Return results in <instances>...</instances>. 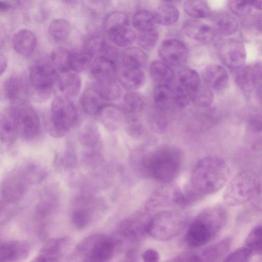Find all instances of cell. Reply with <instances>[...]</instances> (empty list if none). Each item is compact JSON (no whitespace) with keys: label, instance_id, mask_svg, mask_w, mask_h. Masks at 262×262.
Wrapping results in <instances>:
<instances>
[{"label":"cell","instance_id":"cell-1","mask_svg":"<svg viewBox=\"0 0 262 262\" xmlns=\"http://www.w3.org/2000/svg\"><path fill=\"white\" fill-rule=\"evenodd\" d=\"M228 221L225 208L215 205L201 211L188 226L185 241L191 248H199L213 239L224 228Z\"/></svg>","mask_w":262,"mask_h":262},{"label":"cell","instance_id":"cell-2","mask_svg":"<svg viewBox=\"0 0 262 262\" xmlns=\"http://www.w3.org/2000/svg\"><path fill=\"white\" fill-rule=\"evenodd\" d=\"M230 169L222 159L215 156L199 160L193 168L191 186L203 197L222 189L228 182Z\"/></svg>","mask_w":262,"mask_h":262},{"label":"cell","instance_id":"cell-3","mask_svg":"<svg viewBox=\"0 0 262 262\" xmlns=\"http://www.w3.org/2000/svg\"><path fill=\"white\" fill-rule=\"evenodd\" d=\"M182 155L177 147L164 145L144 156L141 166L155 181L170 184L178 176L182 165Z\"/></svg>","mask_w":262,"mask_h":262},{"label":"cell","instance_id":"cell-4","mask_svg":"<svg viewBox=\"0 0 262 262\" xmlns=\"http://www.w3.org/2000/svg\"><path fill=\"white\" fill-rule=\"evenodd\" d=\"M43 174L41 168L33 163L20 164L3 178L0 184V197L9 203L17 204L29 186L39 181Z\"/></svg>","mask_w":262,"mask_h":262},{"label":"cell","instance_id":"cell-5","mask_svg":"<svg viewBox=\"0 0 262 262\" xmlns=\"http://www.w3.org/2000/svg\"><path fill=\"white\" fill-rule=\"evenodd\" d=\"M261 188V179L256 172L243 171L230 182L224 192V200L229 206H239L257 197Z\"/></svg>","mask_w":262,"mask_h":262},{"label":"cell","instance_id":"cell-6","mask_svg":"<svg viewBox=\"0 0 262 262\" xmlns=\"http://www.w3.org/2000/svg\"><path fill=\"white\" fill-rule=\"evenodd\" d=\"M187 217L174 210L159 211L150 216L147 234L160 241H168L181 233L187 225Z\"/></svg>","mask_w":262,"mask_h":262},{"label":"cell","instance_id":"cell-7","mask_svg":"<svg viewBox=\"0 0 262 262\" xmlns=\"http://www.w3.org/2000/svg\"><path fill=\"white\" fill-rule=\"evenodd\" d=\"M119 240L103 234H94L80 241L75 254L81 262H108L113 257Z\"/></svg>","mask_w":262,"mask_h":262},{"label":"cell","instance_id":"cell-8","mask_svg":"<svg viewBox=\"0 0 262 262\" xmlns=\"http://www.w3.org/2000/svg\"><path fill=\"white\" fill-rule=\"evenodd\" d=\"M78 119L76 108L70 99L57 96L51 104L48 132L54 138L62 137L75 125Z\"/></svg>","mask_w":262,"mask_h":262},{"label":"cell","instance_id":"cell-9","mask_svg":"<svg viewBox=\"0 0 262 262\" xmlns=\"http://www.w3.org/2000/svg\"><path fill=\"white\" fill-rule=\"evenodd\" d=\"M57 77L56 70L47 61H37L30 67L29 80L40 100H46L50 97Z\"/></svg>","mask_w":262,"mask_h":262},{"label":"cell","instance_id":"cell-10","mask_svg":"<svg viewBox=\"0 0 262 262\" xmlns=\"http://www.w3.org/2000/svg\"><path fill=\"white\" fill-rule=\"evenodd\" d=\"M16 109L18 136L32 140L40 134L39 118L34 108L25 102L13 103Z\"/></svg>","mask_w":262,"mask_h":262},{"label":"cell","instance_id":"cell-11","mask_svg":"<svg viewBox=\"0 0 262 262\" xmlns=\"http://www.w3.org/2000/svg\"><path fill=\"white\" fill-rule=\"evenodd\" d=\"M217 54L220 60L227 67L238 69L246 60V52L243 42L233 38L223 39L216 44Z\"/></svg>","mask_w":262,"mask_h":262},{"label":"cell","instance_id":"cell-12","mask_svg":"<svg viewBox=\"0 0 262 262\" xmlns=\"http://www.w3.org/2000/svg\"><path fill=\"white\" fill-rule=\"evenodd\" d=\"M150 216L149 213L145 211L126 217L119 226V235L132 242L142 241L147 234V226Z\"/></svg>","mask_w":262,"mask_h":262},{"label":"cell","instance_id":"cell-13","mask_svg":"<svg viewBox=\"0 0 262 262\" xmlns=\"http://www.w3.org/2000/svg\"><path fill=\"white\" fill-rule=\"evenodd\" d=\"M159 55L163 62L169 66L178 67L186 61L188 51L187 47L181 40L168 39L161 43Z\"/></svg>","mask_w":262,"mask_h":262},{"label":"cell","instance_id":"cell-14","mask_svg":"<svg viewBox=\"0 0 262 262\" xmlns=\"http://www.w3.org/2000/svg\"><path fill=\"white\" fill-rule=\"evenodd\" d=\"M98 209V205L93 199L88 196L80 198L77 206L71 214L72 224L78 229L85 228L91 223Z\"/></svg>","mask_w":262,"mask_h":262},{"label":"cell","instance_id":"cell-15","mask_svg":"<svg viewBox=\"0 0 262 262\" xmlns=\"http://www.w3.org/2000/svg\"><path fill=\"white\" fill-rule=\"evenodd\" d=\"M18 136L16 109L12 104L0 111V141L6 145H11Z\"/></svg>","mask_w":262,"mask_h":262},{"label":"cell","instance_id":"cell-16","mask_svg":"<svg viewBox=\"0 0 262 262\" xmlns=\"http://www.w3.org/2000/svg\"><path fill=\"white\" fill-rule=\"evenodd\" d=\"M30 244L25 241L11 240L0 243V262H20L29 255Z\"/></svg>","mask_w":262,"mask_h":262},{"label":"cell","instance_id":"cell-17","mask_svg":"<svg viewBox=\"0 0 262 262\" xmlns=\"http://www.w3.org/2000/svg\"><path fill=\"white\" fill-rule=\"evenodd\" d=\"M237 70L235 77L237 85L245 93L253 92L261 81V63L243 66Z\"/></svg>","mask_w":262,"mask_h":262},{"label":"cell","instance_id":"cell-18","mask_svg":"<svg viewBox=\"0 0 262 262\" xmlns=\"http://www.w3.org/2000/svg\"><path fill=\"white\" fill-rule=\"evenodd\" d=\"M202 78L205 85L211 90H223L229 83V76L227 70L223 66L215 63L210 64L204 68Z\"/></svg>","mask_w":262,"mask_h":262},{"label":"cell","instance_id":"cell-19","mask_svg":"<svg viewBox=\"0 0 262 262\" xmlns=\"http://www.w3.org/2000/svg\"><path fill=\"white\" fill-rule=\"evenodd\" d=\"M183 30L189 38L204 43L210 42L214 36V30L211 26L195 19L185 21Z\"/></svg>","mask_w":262,"mask_h":262},{"label":"cell","instance_id":"cell-20","mask_svg":"<svg viewBox=\"0 0 262 262\" xmlns=\"http://www.w3.org/2000/svg\"><path fill=\"white\" fill-rule=\"evenodd\" d=\"M166 186L159 189L148 199L145 206V211L149 213L160 208L175 205V198L178 188Z\"/></svg>","mask_w":262,"mask_h":262},{"label":"cell","instance_id":"cell-21","mask_svg":"<svg viewBox=\"0 0 262 262\" xmlns=\"http://www.w3.org/2000/svg\"><path fill=\"white\" fill-rule=\"evenodd\" d=\"M116 70L115 61L103 56H98L91 64L90 74L97 82L112 80Z\"/></svg>","mask_w":262,"mask_h":262},{"label":"cell","instance_id":"cell-22","mask_svg":"<svg viewBox=\"0 0 262 262\" xmlns=\"http://www.w3.org/2000/svg\"><path fill=\"white\" fill-rule=\"evenodd\" d=\"M12 46L18 54L25 56L31 55L34 52L37 39L35 35L28 29H22L16 32L12 40Z\"/></svg>","mask_w":262,"mask_h":262},{"label":"cell","instance_id":"cell-23","mask_svg":"<svg viewBox=\"0 0 262 262\" xmlns=\"http://www.w3.org/2000/svg\"><path fill=\"white\" fill-rule=\"evenodd\" d=\"M105 102L94 86L86 89L80 99L82 110L86 114L91 116H97L106 104Z\"/></svg>","mask_w":262,"mask_h":262},{"label":"cell","instance_id":"cell-24","mask_svg":"<svg viewBox=\"0 0 262 262\" xmlns=\"http://www.w3.org/2000/svg\"><path fill=\"white\" fill-rule=\"evenodd\" d=\"M70 242L69 238L67 237L51 239L41 248L37 255L60 261L69 249Z\"/></svg>","mask_w":262,"mask_h":262},{"label":"cell","instance_id":"cell-25","mask_svg":"<svg viewBox=\"0 0 262 262\" xmlns=\"http://www.w3.org/2000/svg\"><path fill=\"white\" fill-rule=\"evenodd\" d=\"M104 127L110 132L118 130L124 119V113L116 106L106 104L98 114Z\"/></svg>","mask_w":262,"mask_h":262},{"label":"cell","instance_id":"cell-26","mask_svg":"<svg viewBox=\"0 0 262 262\" xmlns=\"http://www.w3.org/2000/svg\"><path fill=\"white\" fill-rule=\"evenodd\" d=\"M59 89L63 96L70 99L76 97L80 90L81 82L79 75L74 72L68 71L58 75Z\"/></svg>","mask_w":262,"mask_h":262},{"label":"cell","instance_id":"cell-27","mask_svg":"<svg viewBox=\"0 0 262 262\" xmlns=\"http://www.w3.org/2000/svg\"><path fill=\"white\" fill-rule=\"evenodd\" d=\"M118 79L125 89L134 91L144 85L145 77L141 69L121 67Z\"/></svg>","mask_w":262,"mask_h":262},{"label":"cell","instance_id":"cell-28","mask_svg":"<svg viewBox=\"0 0 262 262\" xmlns=\"http://www.w3.org/2000/svg\"><path fill=\"white\" fill-rule=\"evenodd\" d=\"M3 91L5 98L13 103L24 102L23 98L26 92L25 81L20 76H11L5 81Z\"/></svg>","mask_w":262,"mask_h":262},{"label":"cell","instance_id":"cell-29","mask_svg":"<svg viewBox=\"0 0 262 262\" xmlns=\"http://www.w3.org/2000/svg\"><path fill=\"white\" fill-rule=\"evenodd\" d=\"M232 239L228 237L209 246L199 254L201 262H217L229 252Z\"/></svg>","mask_w":262,"mask_h":262},{"label":"cell","instance_id":"cell-30","mask_svg":"<svg viewBox=\"0 0 262 262\" xmlns=\"http://www.w3.org/2000/svg\"><path fill=\"white\" fill-rule=\"evenodd\" d=\"M56 202V197L49 193L43 196L38 202L33 217L34 222L38 227L43 226L45 223L54 211Z\"/></svg>","mask_w":262,"mask_h":262},{"label":"cell","instance_id":"cell-31","mask_svg":"<svg viewBox=\"0 0 262 262\" xmlns=\"http://www.w3.org/2000/svg\"><path fill=\"white\" fill-rule=\"evenodd\" d=\"M153 14L155 22L163 26L174 24L180 16L179 10L170 2H165L160 5Z\"/></svg>","mask_w":262,"mask_h":262},{"label":"cell","instance_id":"cell-32","mask_svg":"<svg viewBox=\"0 0 262 262\" xmlns=\"http://www.w3.org/2000/svg\"><path fill=\"white\" fill-rule=\"evenodd\" d=\"M150 73L158 85H171L174 76L170 66L161 61L152 62L150 67Z\"/></svg>","mask_w":262,"mask_h":262},{"label":"cell","instance_id":"cell-33","mask_svg":"<svg viewBox=\"0 0 262 262\" xmlns=\"http://www.w3.org/2000/svg\"><path fill=\"white\" fill-rule=\"evenodd\" d=\"M93 57L84 47L70 51V70L76 73L85 71L90 65Z\"/></svg>","mask_w":262,"mask_h":262},{"label":"cell","instance_id":"cell-34","mask_svg":"<svg viewBox=\"0 0 262 262\" xmlns=\"http://www.w3.org/2000/svg\"><path fill=\"white\" fill-rule=\"evenodd\" d=\"M122 67L142 69L147 62L145 52L137 48H128L121 55Z\"/></svg>","mask_w":262,"mask_h":262},{"label":"cell","instance_id":"cell-35","mask_svg":"<svg viewBox=\"0 0 262 262\" xmlns=\"http://www.w3.org/2000/svg\"><path fill=\"white\" fill-rule=\"evenodd\" d=\"M215 30L224 36H229L238 30V24L236 19L230 14L222 12L216 14L213 18Z\"/></svg>","mask_w":262,"mask_h":262},{"label":"cell","instance_id":"cell-36","mask_svg":"<svg viewBox=\"0 0 262 262\" xmlns=\"http://www.w3.org/2000/svg\"><path fill=\"white\" fill-rule=\"evenodd\" d=\"M100 137L98 128L93 124H85L78 133L81 144L93 150L100 147Z\"/></svg>","mask_w":262,"mask_h":262},{"label":"cell","instance_id":"cell-37","mask_svg":"<svg viewBox=\"0 0 262 262\" xmlns=\"http://www.w3.org/2000/svg\"><path fill=\"white\" fill-rule=\"evenodd\" d=\"M129 18L123 12L115 11L108 14L104 18L103 29L109 36L118 30L127 27Z\"/></svg>","mask_w":262,"mask_h":262},{"label":"cell","instance_id":"cell-38","mask_svg":"<svg viewBox=\"0 0 262 262\" xmlns=\"http://www.w3.org/2000/svg\"><path fill=\"white\" fill-rule=\"evenodd\" d=\"M177 83L191 94L201 85L199 74L188 68H184L178 73Z\"/></svg>","mask_w":262,"mask_h":262},{"label":"cell","instance_id":"cell-39","mask_svg":"<svg viewBox=\"0 0 262 262\" xmlns=\"http://www.w3.org/2000/svg\"><path fill=\"white\" fill-rule=\"evenodd\" d=\"M94 87L105 101H115L119 99L121 90L113 79L98 81Z\"/></svg>","mask_w":262,"mask_h":262},{"label":"cell","instance_id":"cell-40","mask_svg":"<svg viewBox=\"0 0 262 262\" xmlns=\"http://www.w3.org/2000/svg\"><path fill=\"white\" fill-rule=\"evenodd\" d=\"M71 30L70 24L63 19L53 20L50 24L49 33L57 42H63L69 37Z\"/></svg>","mask_w":262,"mask_h":262},{"label":"cell","instance_id":"cell-41","mask_svg":"<svg viewBox=\"0 0 262 262\" xmlns=\"http://www.w3.org/2000/svg\"><path fill=\"white\" fill-rule=\"evenodd\" d=\"M171 84L157 85L154 90V100L159 111H165L172 103Z\"/></svg>","mask_w":262,"mask_h":262},{"label":"cell","instance_id":"cell-42","mask_svg":"<svg viewBox=\"0 0 262 262\" xmlns=\"http://www.w3.org/2000/svg\"><path fill=\"white\" fill-rule=\"evenodd\" d=\"M184 10L190 16L195 19L209 17L211 11L207 3L203 1H187L184 3Z\"/></svg>","mask_w":262,"mask_h":262},{"label":"cell","instance_id":"cell-43","mask_svg":"<svg viewBox=\"0 0 262 262\" xmlns=\"http://www.w3.org/2000/svg\"><path fill=\"white\" fill-rule=\"evenodd\" d=\"M51 60L60 73L70 71V51L66 48L59 47L54 48L50 54Z\"/></svg>","mask_w":262,"mask_h":262},{"label":"cell","instance_id":"cell-44","mask_svg":"<svg viewBox=\"0 0 262 262\" xmlns=\"http://www.w3.org/2000/svg\"><path fill=\"white\" fill-rule=\"evenodd\" d=\"M261 225H257L250 231L245 241V247L253 255L261 254Z\"/></svg>","mask_w":262,"mask_h":262},{"label":"cell","instance_id":"cell-45","mask_svg":"<svg viewBox=\"0 0 262 262\" xmlns=\"http://www.w3.org/2000/svg\"><path fill=\"white\" fill-rule=\"evenodd\" d=\"M123 103L125 113L135 115L142 111L144 103L141 96L134 92L127 93L123 97Z\"/></svg>","mask_w":262,"mask_h":262},{"label":"cell","instance_id":"cell-46","mask_svg":"<svg viewBox=\"0 0 262 262\" xmlns=\"http://www.w3.org/2000/svg\"><path fill=\"white\" fill-rule=\"evenodd\" d=\"M133 25L139 31L155 27V20L154 14L146 10L136 12L132 18Z\"/></svg>","mask_w":262,"mask_h":262},{"label":"cell","instance_id":"cell-47","mask_svg":"<svg viewBox=\"0 0 262 262\" xmlns=\"http://www.w3.org/2000/svg\"><path fill=\"white\" fill-rule=\"evenodd\" d=\"M213 100V93L209 88L201 85L191 94V101L196 106L206 107L211 105Z\"/></svg>","mask_w":262,"mask_h":262},{"label":"cell","instance_id":"cell-48","mask_svg":"<svg viewBox=\"0 0 262 262\" xmlns=\"http://www.w3.org/2000/svg\"><path fill=\"white\" fill-rule=\"evenodd\" d=\"M110 37L117 46L121 48L128 47L134 42L136 38L134 32L128 27L118 30Z\"/></svg>","mask_w":262,"mask_h":262},{"label":"cell","instance_id":"cell-49","mask_svg":"<svg viewBox=\"0 0 262 262\" xmlns=\"http://www.w3.org/2000/svg\"><path fill=\"white\" fill-rule=\"evenodd\" d=\"M172 103L180 108L187 106L191 101V94L178 83L171 84Z\"/></svg>","mask_w":262,"mask_h":262},{"label":"cell","instance_id":"cell-50","mask_svg":"<svg viewBox=\"0 0 262 262\" xmlns=\"http://www.w3.org/2000/svg\"><path fill=\"white\" fill-rule=\"evenodd\" d=\"M158 33L155 27L139 31L137 37L139 46L146 50L154 48L158 40Z\"/></svg>","mask_w":262,"mask_h":262},{"label":"cell","instance_id":"cell-51","mask_svg":"<svg viewBox=\"0 0 262 262\" xmlns=\"http://www.w3.org/2000/svg\"><path fill=\"white\" fill-rule=\"evenodd\" d=\"M123 123L126 133L131 137L137 138L142 135L143 131V126L140 121L135 115L124 113Z\"/></svg>","mask_w":262,"mask_h":262},{"label":"cell","instance_id":"cell-52","mask_svg":"<svg viewBox=\"0 0 262 262\" xmlns=\"http://www.w3.org/2000/svg\"><path fill=\"white\" fill-rule=\"evenodd\" d=\"M17 204L7 202L0 197V226L7 223L15 214Z\"/></svg>","mask_w":262,"mask_h":262},{"label":"cell","instance_id":"cell-53","mask_svg":"<svg viewBox=\"0 0 262 262\" xmlns=\"http://www.w3.org/2000/svg\"><path fill=\"white\" fill-rule=\"evenodd\" d=\"M251 256V252L243 247L231 252L223 262H250Z\"/></svg>","mask_w":262,"mask_h":262},{"label":"cell","instance_id":"cell-54","mask_svg":"<svg viewBox=\"0 0 262 262\" xmlns=\"http://www.w3.org/2000/svg\"><path fill=\"white\" fill-rule=\"evenodd\" d=\"M107 46V43L104 40L96 37L89 40L84 47L90 52L93 56L97 55L98 57L103 54Z\"/></svg>","mask_w":262,"mask_h":262},{"label":"cell","instance_id":"cell-55","mask_svg":"<svg viewBox=\"0 0 262 262\" xmlns=\"http://www.w3.org/2000/svg\"><path fill=\"white\" fill-rule=\"evenodd\" d=\"M229 6L230 10L238 15L248 14L252 8L251 1H230Z\"/></svg>","mask_w":262,"mask_h":262},{"label":"cell","instance_id":"cell-56","mask_svg":"<svg viewBox=\"0 0 262 262\" xmlns=\"http://www.w3.org/2000/svg\"><path fill=\"white\" fill-rule=\"evenodd\" d=\"M143 262H159L160 255L157 251L153 249H149L142 254Z\"/></svg>","mask_w":262,"mask_h":262},{"label":"cell","instance_id":"cell-57","mask_svg":"<svg viewBox=\"0 0 262 262\" xmlns=\"http://www.w3.org/2000/svg\"><path fill=\"white\" fill-rule=\"evenodd\" d=\"M170 262H201V260L199 254L187 253L174 258Z\"/></svg>","mask_w":262,"mask_h":262},{"label":"cell","instance_id":"cell-58","mask_svg":"<svg viewBox=\"0 0 262 262\" xmlns=\"http://www.w3.org/2000/svg\"><path fill=\"white\" fill-rule=\"evenodd\" d=\"M7 66V59L3 54L0 53V76L5 72Z\"/></svg>","mask_w":262,"mask_h":262},{"label":"cell","instance_id":"cell-59","mask_svg":"<svg viewBox=\"0 0 262 262\" xmlns=\"http://www.w3.org/2000/svg\"><path fill=\"white\" fill-rule=\"evenodd\" d=\"M135 258V252L134 251H129L126 255L124 262H134Z\"/></svg>","mask_w":262,"mask_h":262},{"label":"cell","instance_id":"cell-60","mask_svg":"<svg viewBox=\"0 0 262 262\" xmlns=\"http://www.w3.org/2000/svg\"><path fill=\"white\" fill-rule=\"evenodd\" d=\"M11 7L10 4L5 1H0V11H5Z\"/></svg>","mask_w":262,"mask_h":262},{"label":"cell","instance_id":"cell-61","mask_svg":"<svg viewBox=\"0 0 262 262\" xmlns=\"http://www.w3.org/2000/svg\"><path fill=\"white\" fill-rule=\"evenodd\" d=\"M252 7L259 10H261V1H251Z\"/></svg>","mask_w":262,"mask_h":262}]
</instances>
